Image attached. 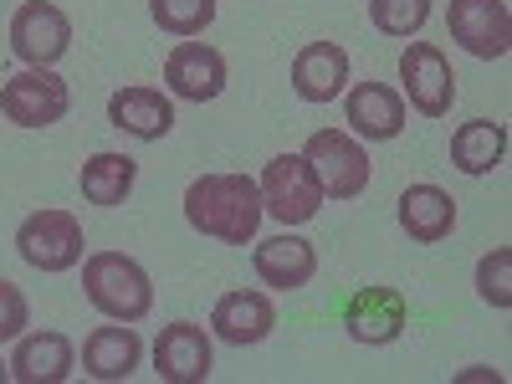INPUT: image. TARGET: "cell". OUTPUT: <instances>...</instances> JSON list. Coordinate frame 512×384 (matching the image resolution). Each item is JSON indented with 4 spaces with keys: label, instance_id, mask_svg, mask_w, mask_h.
Instances as JSON below:
<instances>
[{
    "label": "cell",
    "instance_id": "cell-1",
    "mask_svg": "<svg viewBox=\"0 0 512 384\" xmlns=\"http://www.w3.org/2000/svg\"><path fill=\"white\" fill-rule=\"evenodd\" d=\"M262 190L251 175H200L185 190V221L205 241L251 246L262 231Z\"/></svg>",
    "mask_w": 512,
    "mask_h": 384
},
{
    "label": "cell",
    "instance_id": "cell-2",
    "mask_svg": "<svg viewBox=\"0 0 512 384\" xmlns=\"http://www.w3.org/2000/svg\"><path fill=\"white\" fill-rule=\"evenodd\" d=\"M82 292L113 323H144L154 313V282L128 251H88L82 256Z\"/></svg>",
    "mask_w": 512,
    "mask_h": 384
},
{
    "label": "cell",
    "instance_id": "cell-3",
    "mask_svg": "<svg viewBox=\"0 0 512 384\" xmlns=\"http://www.w3.org/2000/svg\"><path fill=\"white\" fill-rule=\"evenodd\" d=\"M16 251L21 262L36 272H72L82 256H88V236H82V221L72 210H31V216L16 226Z\"/></svg>",
    "mask_w": 512,
    "mask_h": 384
},
{
    "label": "cell",
    "instance_id": "cell-4",
    "mask_svg": "<svg viewBox=\"0 0 512 384\" xmlns=\"http://www.w3.org/2000/svg\"><path fill=\"white\" fill-rule=\"evenodd\" d=\"M303 159L313 164L323 200H359L369 190V175H374L369 149L354 134H344V128H318V134H308Z\"/></svg>",
    "mask_w": 512,
    "mask_h": 384
},
{
    "label": "cell",
    "instance_id": "cell-5",
    "mask_svg": "<svg viewBox=\"0 0 512 384\" xmlns=\"http://www.w3.org/2000/svg\"><path fill=\"white\" fill-rule=\"evenodd\" d=\"M256 190H262V210H267L272 221H282V226H308L318 210H323V185L313 175V164L303 159V149L267 159Z\"/></svg>",
    "mask_w": 512,
    "mask_h": 384
},
{
    "label": "cell",
    "instance_id": "cell-6",
    "mask_svg": "<svg viewBox=\"0 0 512 384\" xmlns=\"http://www.w3.org/2000/svg\"><path fill=\"white\" fill-rule=\"evenodd\" d=\"M67 108H72V93L52 67H21L0 82V113L16 128H52L67 118Z\"/></svg>",
    "mask_w": 512,
    "mask_h": 384
},
{
    "label": "cell",
    "instance_id": "cell-7",
    "mask_svg": "<svg viewBox=\"0 0 512 384\" xmlns=\"http://www.w3.org/2000/svg\"><path fill=\"white\" fill-rule=\"evenodd\" d=\"M400 98L420 118H446L456 103V72L436 41H410L400 52Z\"/></svg>",
    "mask_w": 512,
    "mask_h": 384
},
{
    "label": "cell",
    "instance_id": "cell-8",
    "mask_svg": "<svg viewBox=\"0 0 512 384\" xmlns=\"http://www.w3.org/2000/svg\"><path fill=\"white\" fill-rule=\"evenodd\" d=\"M446 31L451 41L477 57V62H502L512 52V11L507 0H451L446 6Z\"/></svg>",
    "mask_w": 512,
    "mask_h": 384
},
{
    "label": "cell",
    "instance_id": "cell-9",
    "mask_svg": "<svg viewBox=\"0 0 512 384\" xmlns=\"http://www.w3.org/2000/svg\"><path fill=\"white\" fill-rule=\"evenodd\" d=\"M11 52L21 67H57L72 52V21L52 0H26L11 16Z\"/></svg>",
    "mask_w": 512,
    "mask_h": 384
},
{
    "label": "cell",
    "instance_id": "cell-10",
    "mask_svg": "<svg viewBox=\"0 0 512 384\" xmlns=\"http://www.w3.org/2000/svg\"><path fill=\"white\" fill-rule=\"evenodd\" d=\"M164 93L180 103H210L226 93V57L210 41H175L164 57Z\"/></svg>",
    "mask_w": 512,
    "mask_h": 384
},
{
    "label": "cell",
    "instance_id": "cell-11",
    "mask_svg": "<svg viewBox=\"0 0 512 384\" xmlns=\"http://www.w3.org/2000/svg\"><path fill=\"white\" fill-rule=\"evenodd\" d=\"M410 323V303L400 287H359L349 303H344V333L354 344H369V349H384L395 344Z\"/></svg>",
    "mask_w": 512,
    "mask_h": 384
},
{
    "label": "cell",
    "instance_id": "cell-12",
    "mask_svg": "<svg viewBox=\"0 0 512 384\" xmlns=\"http://www.w3.org/2000/svg\"><path fill=\"white\" fill-rule=\"evenodd\" d=\"M216 369V344L200 323H169L154 338V374L164 384H205Z\"/></svg>",
    "mask_w": 512,
    "mask_h": 384
},
{
    "label": "cell",
    "instance_id": "cell-13",
    "mask_svg": "<svg viewBox=\"0 0 512 384\" xmlns=\"http://www.w3.org/2000/svg\"><path fill=\"white\" fill-rule=\"evenodd\" d=\"M344 118H349V134L359 144H390L405 134V98L390 82H354L344 93Z\"/></svg>",
    "mask_w": 512,
    "mask_h": 384
},
{
    "label": "cell",
    "instance_id": "cell-14",
    "mask_svg": "<svg viewBox=\"0 0 512 384\" xmlns=\"http://www.w3.org/2000/svg\"><path fill=\"white\" fill-rule=\"evenodd\" d=\"M108 123L139 144H159L175 128V98L164 88H149V82H128L108 98Z\"/></svg>",
    "mask_w": 512,
    "mask_h": 384
},
{
    "label": "cell",
    "instance_id": "cell-15",
    "mask_svg": "<svg viewBox=\"0 0 512 384\" xmlns=\"http://www.w3.org/2000/svg\"><path fill=\"white\" fill-rule=\"evenodd\" d=\"M272 328H277V308H272V297L262 287H236V292H226L221 303L210 308V333H216L221 344H231V349L262 344Z\"/></svg>",
    "mask_w": 512,
    "mask_h": 384
},
{
    "label": "cell",
    "instance_id": "cell-16",
    "mask_svg": "<svg viewBox=\"0 0 512 384\" xmlns=\"http://www.w3.org/2000/svg\"><path fill=\"white\" fill-rule=\"evenodd\" d=\"M6 364H11V379H21V384H62L77 369V344L57 328L21 333Z\"/></svg>",
    "mask_w": 512,
    "mask_h": 384
},
{
    "label": "cell",
    "instance_id": "cell-17",
    "mask_svg": "<svg viewBox=\"0 0 512 384\" xmlns=\"http://www.w3.org/2000/svg\"><path fill=\"white\" fill-rule=\"evenodd\" d=\"M292 93L303 103H338L349 93V52L338 41H308L292 57Z\"/></svg>",
    "mask_w": 512,
    "mask_h": 384
},
{
    "label": "cell",
    "instance_id": "cell-18",
    "mask_svg": "<svg viewBox=\"0 0 512 384\" xmlns=\"http://www.w3.org/2000/svg\"><path fill=\"white\" fill-rule=\"evenodd\" d=\"M144 369V338L128 328V323H113L108 328H93L82 338V374H93L103 384H118V379H134Z\"/></svg>",
    "mask_w": 512,
    "mask_h": 384
},
{
    "label": "cell",
    "instance_id": "cell-19",
    "mask_svg": "<svg viewBox=\"0 0 512 384\" xmlns=\"http://www.w3.org/2000/svg\"><path fill=\"white\" fill-rule=\"evenodd\" d=\"M251 267H256V277H262L267 287H277V292H297V287H308V282L318 277V251H313V241L282 231V236L256 241Z\"/></svg>",
    "mask_w": 512,
    "mask_h": 384
},
{
    "label": "cell",
    "instance_id": "cell-20",
    "mask_svg": "<svg viewBox=\"0 0 512 384\" xmlns=\"http://www.w3.org/2000/svg\"><path fill=\"white\" fill-rule=\"evenodd\" d=\"M400 231L415 246H436L456 231V200L441 185H410L400 190Z\"/></svg>",
    "mask_w": 512,
    "mask_h": 384
},
{
    "label": "cell",
    "instance_id": "cell-21",
    "mask_svg": "<svg viewBox=\"0 0 512 384\" xmlns=\"http://www.w3.org/2000/svg\"><path fill=\"white\" fill-rule=\"evenodd\" d=\"M134 180H139V159L118 154V149H98L93 159H82V175H77L82 200L103 205V210H113V205H123L128 195H134Z\"/></svg>",
    "mask_w": 512,
    "mask_h": 384
},
{
    "label": "cell",
    "instance_id": "cell-22",
    "mask_svg": "<svg viewBox=\"0 0 512 384\" xmlns=\"http://www.w3.org/2000/svg\"><path fill=\"white\" fill-rule=\"evenodd\" d=\"M502 159H507V123L497 118H472L451 134V164L461 175L482 180L492 169H502Z\"/></svg>",
    "mask_w": 512,
    "mask_h": 384
},
{
    "label": "cell",
    "instance_id": "cell-23",
    "mask_svg": "<svg viewBox=\"0 0 512 384\" xmlns=\"http://www.w3.org/2000/svg\"><path fill=\"white\" fill-rule=\"evenodd\" d=\"M149 16L164 36H200L210 21H216V0H149Z\"/></svg>",
    "mask_w": 512,
    "mask_h": 384
},
{
    "label": "cell",
    "instance_id": "cell-24",
    "mask_svg": "<svg viewBox=\"0 0 512 384\" xmlns=\"http://www.w3.org/2000/svg\"><path fill=\"white\" fill-rule=\"evenodd\" d=\"M369 21L384 36L410 41V36L425 31V21H431V0H369Z\"/></svg>",
    "mask_w": 512,
    "mask_h": 384
},
{
    "label": "cell",
    "instance_id": "cell-25",
    "mask_svg": "<svg viewBox=\"0 0 512 384\" xmlns=\"http://www.w3.org/2000/svg\"><path fill=\"white\" fill-rule=\"evenodd\" d=\"M477 297L487 308H497V313L512 308V251L507 246H492L477 262Z\"/></svg>",
    "mask_w": 512,
    "mask_h": 384
},
{
    "label": "cell",
    "instance_id": "cell-26",
    "mask_svg": "<svg viewBox=\"0 0 512 384\" xmlns=\"http://www.w3.org/2000/svg\"><path fill=\"white\" fill-rule=\"evenodd\" d=\"M31 328V303L16 282L0 277V344H16V338Z\"/></svg>",
    "mask_w": 512,
    "mask_h": 384
},
{
    "label": "cell",
    "instance_id": "cell-27",
    "mask_svg": "<svg viewBox=\"0 0 512 384\" xmlns=\"http://www.w3.org/2000/svg\"><path fill=\"white\" fill-rule=\"evenodd\" d=\"M6 379H11V364H6V359H0V384H6Z\"/></svg>",
    "mask_w": 512,
    "mask_h": 384
}]
</instances>
